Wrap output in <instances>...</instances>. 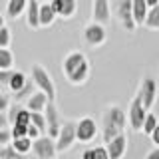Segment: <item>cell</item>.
Listing matches in <instances>:
<instances>
[{
  "label": "cell",
  "instance_id": "cell-1",
  "mask_svg": "<svg viewBox=\"0 0 159 159\" xmlns=\"http://www.w3.org/2000/svg\"><path fill=\"white\" fill-rule=\"evenodd\" d=\"M127 125V111L117 103H111V106L106 107L102 116V139L103 143H107L109 139H113L116 135L125 131Z\"/></svg>",
  "mask_w": 159,
  "mask_h": 159
},
{
  "label": "cell",
  "instance_id": "cell-2",
  "mask_svg": "<svg viewBox=\"0 0 159 159\" xmlns=\"http://www.w3.org/2000/svg\"><path fill=\"white\" fill-rule=\"evenodd\" d=\"M62 74L72 86H82L89 78V60L82 52H70L62 62Z\"/></svg>",
  "mask_w": 159,
  "mask_h": 159
},
{
  "label": "cell",
  "instance_id": "cell-3",
  "mask_svg": "<svg viewBox=\"0 0 159 159\" xmlns=\"http://www.w3.org/2000/svg\"><path fill=\"white\" fill-rule=\"evenodd\" d=\"M107 40V32H106V24H99L96 20H92L89 24H86L82 30V42L88 48H99L103 42Z\"/></svg>",
  "mask_w": 159,
  "mask_h": 159
},
{
  "label": "cell",
  "instance_id": "cell-4",
  "mask_svg": "<svg viewBox=\"0 0 159 159\" xmlns=\"http://www.w3.org/2000/svg\"><path fill=\"white\" fill-rule=\"evenodd\" d=\"M30 78L34 80L36 88L42 89L50 99H56V86H54V80H52V76L48 74V70L44 68V66L34 64L32 70H30Z\"/></svg>",
  "mask_w": 159,
  "mask_h": 159
},
{
  "label": "cell",
  "instance_id": "cell-5",
  "mask_svg": "<svg viewBox=\"0 0 159 159\" xmlns=\"http://www.w3.org/2000/svg\"><path fill=\"white\" fill-rule=\"evenodd\" d=\"M147 111L149 109L143 106L141 96L135 93L133 99L129 102V107H127V123H129V127H131L133 131H141L143 121H145V117H147Z\"/></svg>",
  "mask_w": 159,
  "mask_h": 159
},
{
  "label": "cell",
  "instance_id": "cell-6",
  "mask_svg": "<svg viewBox=\"0 0 159 159\" xmlns=\"http://www.w3.org/2000/svg\"><path fill=\"white\" fill-rule=\"evenodd\" d=\"M32 155L38 159H54L58 155L56 149V139L50 137L48 133H42L32 141Z\"/></svg>",
  "mask_w": 159,
  "mask_h": 159
},
{
  "label": "cell",
  "instance_id": "cell-7",
  "mask_svg": "<svg viewBox=\"0 0 159 159\" xmlns=\"http://www.w3.org/2000/svg\"><path fill=\"white\" fill-rule=\"evenodd\" d=\"M98 133H99V127H98V121L93 117L86 116V117L76 121V135H78L80 143H92L98 137Z\"/></svg>",
  "mask_w": 159,
  "mask_h": 159
},
{
  "label": "cell",
  "instance_id": "cell-8",
  "mask_svg": "<svg viewBox=\"0 0 159 159\" xmlns=\"http://www.w3.org/2000/svg\"><path fill=\"white\" fill-rule=\"evenodd\" d=\"M78 141V135H76V121H66L62 123V129H60L58 137H56V149L58 153H64L68 151L74 143Z\"/></svg>",
  "mask_w": 159,
  "mask_h": 159
},
{
  "label": "cell",
  "instance_id": "cell-9",
  "mask_svg": "<svg viewBox=\"0 0 159 159\" xmlns=\"http://www.w3.org/2000/svg\"><path fill=\"white\" fill-rule=\"evenodd\" d=\"M116 14L125 32H133L137 28L135 20H133V12H131V0H119L116 6Z\"/></svg>",
  "mask_w": 159,
  "mask_h": 159
},
{
  "label": "cell",
  "instance_id": "cell-10",
  "mask_svg": "<svg viewBox=\"0 0 159 159\" xmlns=\"http://www.w3.org/2000/svg\"><path fill=\"white\" fill-rule=\"evenodd\" d=\"M44 113H46V121H48V131L46 133H48L50 137L56 139L58 133H60V129H62V119H60V111H58L56 102H54V99H50V102H48Z\"/></svg>",
  "mask_w": 159,
  "mask_h": 159
},
{
  "label": "cell",
  "instance_id": "cell-11",
  "mask_svg": "<svg viewBox=\"0 0 159 159\" xmlns=\"http://www.w3.org/2000/svg\"><path fill=\"white\" fill-rule=\"evenodd\" d=\"M137 93L141 96L143 106H145L147 109H151L153 103H155V98H157V84H155V80L145 76V78L141 80V86H139V92Z\"/></svg>",
  "mask_w": 159,
  "mask_h": 159
},
{
  "label": "cell",
  "instance_id": "cell-12",
  "mask_svg": "<svg viewBox=\"0 0 159 159\" xmlns=\"http://www.w3.org/2000/svg\"><path fill=\"white\" fill-rule=\"evenodd\" d=\"M106 147H107L109 159H121L123 155H125V151H127V137H125V133H119V135H116L113 139H109V141L106 143Z\"/></svg>",
  "mask_w": 159,
  "mask_h": 159
},
{
  "label": "cell",
  "instance_id": "cell-13",
  "mask_svg": "<svg viewBox=\"0 0 159 159\" xmlns=\"http://www.w3.org/2000/svg\"><path fill=\"white\" fill-rule=\"evenodd\" d=\"M92 18L99 24H107L109 20H111L109 0H93L92 2Z\"/></svg>",
  "mask_w": 159,
  "mask_h": 159
},
{
  "label": "cell",
  "instance_id": "cell-14",
  "mask_svg": "<svg viewBox=\"0 0 159 159\" xmlns=\"http://www.w3.org/2000/svg\"><path fill=\"white\" fill-rule=\"evenodd\" d=\"M52 6L60 18H74L78 12V0H52Z\"/></svg>",
  "mask_w": 159,
  "mask_h": 159
},
{
  "label": "cell",
  "instance_id": "cell-15",
  "mask_svg": "<svg viewBox=\"0 0 159 159\" xmlns=\"http://www.w3.org/2000/svg\"><path fill=\"white\" fill-rule=\"evenodd\" d=\"M26 24L28 28L36 30L40 26V0H28L26 4Z\"/></svg>",
  "mask_w": 159,
  "mask_h": 159
},
{
  "label": "cell",
  "instance_id": "cell-16",
  "mask_svg": "<svg viewBox=\"0 0 159 159\" xmlns=\"http://www.w3.org/2000/svg\"><path fill=\"white\" fill-rule=\"evenodd\" d=\"M50 102V98L46 96V93L42 92V89H36V92L32 93L28 99H26V107L30 109V111H44Z\"/></svg>",
  "mask_w": 159,
  "mask_h": 159
},
{
  "label": "cell",
  "instance_id": "cell-17",
  "mask_svg": "<svg viewBox=\"0 0 159 159\" xmlns=\"http://www.w3.org/2000/svg\"><path fill=\"white\" fill-rule=\"evenodd\" d=\"M56 18H58V14L52 6V0H50V2H40V26L42 28L52 26Z\"/></svg>",
  "mask_w": 159,
  "mask_h": 159
},
{
  "label": "cell",
  "instance_id": "cell-18",
  "mask_svg": "<svg viewBox=\"0 0 159 159\" xmlns=\"http://www.w3.org/2000/svg\"><path fill=\"white\" fill-rule=\"evenodd\" d=\"M147 10H149L147 0H131V12H133V20H135L137 26H143Z\"/></svg>",
  "mask_w": 159,
  "mask_h": 159
},
{
  "label": "cell",
  "instance_id": "cell-19",
  "mask_svg": "<svg viewBox=\"0 0 159 159\" xmlns=\"http://www.w3.org/2000/svg\"><path fill=\"white\" fill-rule=\"evenodd\" d=\"M26 4H28V0H8V6H6V18L16 20L22 12H26Z\"/></svg>",
  "mask_w": 159,
  "mask_h": 159
},
{
  "label": "cell",
  "instance_id": "cell-20",
  "mask_svg": "<svg viewBox=\"0 0 159 159\" xmlns=\"http://www.w3.org/2000/svg\"><path fill=\"white\" fill-rule=\"evenodd\" d=\"M32 141H34V139H30L28 135H24V137L12 139V145H14V149H16L20 155H28V153H32Z\"/></svg>",
  "mask_w": 159,
  "mask_h": 159
},
{
  "label": "cell",
  "instance_id": "cell-21",
  "mask_svg": "<svg viewBox=\"0 0 159 159\" xmlns=\"http://www.w3.org/2000/svg\"><path fill=\"white\" fill-rule=\"evenodd\" d=\"M143 26L149 28V30H159V4H155V6H151L147 10V16H145Z\"/></svg>",
  "mask_w": 159,
  "mask_h": 159
},
{
  "label": "cell",
  "instance_id": "cell-22",
  "mask_svg": "<svg viewBox=\"0 0 159 159\" xmlns=\"http://www.w3.org/2000/svg\"><path fill=\"white\" fill-rule=\"evenodd\" d=\"M36 89H38V88H36V84H34V80H32V78H28V82L24 84V86L20 88L16 93H14V99H16V102H22V99H28V98L32 96L34 92H36Z\"/></svg>",
  "mask_w": 159,
  "mask_h": 159
},
{
  "label": "cell",
  "instance_id": "cell-23",
  "mask_svg": "<svg viewBox=\"0 0 159 159\" xmlns=\"http://www.w3.org/2000/svg\"><path fill=\"white\" fill-rule=\"evenodd\" d=\"M28 82V76H26V74H24V72H14L12 74V78H10V82H8V89H10V92H12V93H16L18 92V89L20 88H22L24 86V84H26Z\"/></svg>",
  "mask_w": 159,
  "mask_h": 159
},
{
  "label": "cell",
  "instance_id": "cell-24",
  "mask_svg": "<svg viewBox=\"0 0 159 159\" xmlns=\"http://www.w3.org/2000/svg\"><path fill=\"white\" fill-rule=\"evenodd\" d=\"M30 123H34V125H36L42 133L48 131V121H46V113H44V111H32Z\"/></svg>",
  "mask_w": 159,
  "mask_h": 159
},
{
  "label": "cell",
  "instance_id": "cell-25",
  "mask_svg": "<svg viewBox=\"0 0 159 159\" xmlns=\"http://www.w3.org/2000/svg\"><path fill=\"white\" fill-rule=\"evenodd\" d=\"M14 66V54L10 48H0V70Z\"/></svg>",
  "mask_w": 159,
  "mask_h": 159
},
{
  "label": "cell",
  "instance_id": "cell-26",
  "mask_svg": "<svg viewBox=\"0 0 159 159\" xmlns=\"http://www.w3.org/2000/svg\"><path fill=\"white\" fill-rule=\"evenodd\" d=\"M157 123H159V119L155 117V113H149V111H147V117H145V121H143L141 131L145 133V135H151V131L157 127Z\"/></svg>",
  "mask_w": 159,
  "mask_h": 159
},
{
  "label": "cell",
  "instance_id": "cell-27",
  "mask_svg": "<svg viewBox=\"0 0 159 159\" xmlns=\"http://www.w3.org/2000/svg\"><path fill=\"white\" fill-rule=\"evenodd\" d=\"M0 157L2 159H14V157H20V153L14 149L12 141L6 143V145H0Z\"/></svg>",
  "mask_w": 159,
  "mask_h": 159
},
{
  "label": "cell",
  "instance_id": "cell-28",
  "mask_svg": "<svg viewBox=\"0 0 159 159\" xmlns=\"http://www.w3.org/2000/svg\"><path fill=\"white\" fill-rule=\"evenodd\" d=\"M12 42V34H10L8 26H0V48H10Z\"/></svg>",
  "mask_w": 159,
  "mask_h": 159
},
{
  "label": "cell",
  "instance_id": "cell-29",
  "mask_svg": "<svg viewBox=\"0 0 159 159\" xmlns=\"http://www.w3.org/2000/svg\"><path fill=\"white\" fill-rule=\"evenodd\" d=\"M10 131H12V139L24 137V135H28V125L26 123H14V125L10 127Z\"/></svg>",
  "mask_w": 159,
  "mask_h": 159
},
{
  "label": "cell",
  "instance_id": "cell-30",
  "mask_svg": "<svg viewBox=\"0 0 159 159\" xmlns=\"http://www.w3.org/2000/svg\"><path fill=\"white\" fill-rule=\"evenodd\" d=\"M30 117H32V111H30V109L24 106V107H20V111H18V116H16V121L14 123H30Z\"/></svg>",
  "mask_w": 159,
  "mask_h": 159
},
{
  "label": "cell",
  "instance_id": "cell-31",
  "mask_svg": "<svg viewBox=\"0 0 159 159\" xmlns=\"http://www.w3.org/2000/svg\"><path fill=\"white\" fill-rule=\"evenodd\" d=\"M20 103L16 102V103H10L8 106V109H6V113H8V121H10V127L14 125V121H16V116H18V111H20Z\"/></svg>",
  "mask_w": 159,
  "mask_h": 159
},
{
  "label": "cell",
  "instance_id": "cell-32",
  "mask_svg": "<svg viewBox=\"0 0 159 159\" xmlns=\"http://www.w3.org/2000/svg\"><path fill=\"white\" fill-rule=\"evenodd\" d=\"M12 141V131L8 127H0V145H6Z\"/></svg>",
  "mask_w": 159,
  "mask_h": 159
},
{
  "label": "cell",
  "instance_id": "cell-33",
  "mask_svg": "<svg viewBox=\"0 0 159 159\" xmlns=\"http://www.w3.org/2000/svg\"><path fill=\"white\" fill-rule=\"evenodd\" d=\"M12 74H14L12 68L0 70V84H2V86H8V82H10V78H12Z\"/></svg>",
  "mask_w": 159,
  "mask_h": 159
},
{
  "label": "cell",
  "instance_id": "cell-34",
  "mask_svg": "<svg viewBox=\"0 0 159 159\" xmlns=\"http://www.w3.org/2000/svg\"><path fill=\"white\" fill-rule=\"evenodd\" d=\"M93 153H96V159H109V153H107V147L106 145L93 147Z\"/></svg>",
  "mask_w": 159,
  "mask_h": 159
},
{
  "label": "cell",
  "instance_id": "cell-35",
  "mask_svg": "<svg viewBox=\"0 0 159 159\" xmlns=\"http://www.w3.org/2000/svg\"><path fill=\"white\" fill-rule=\"evenodd\" d=\"M42 135V131H40V129L34 125V123H28V137L30 139H36V137H40Z\"/></svg>",
  "mask_w": 159,
  "mask_h": 159
},
{
  "label": "cell",
  "instance_id": "cell-36",
  "mask_svg": "<svg viewBox=\"0 0 159 159\" xmlns=\"http://www.w3.org/2000/svg\"><path fill=\"white\" fill-rule=\"evenodd\" d=\"M10 106V98H8V93H2L0 92V111H6Z\"/></svg>",
  "mask_w": 159,
  "mask_h": 159
},
{
  "label": "cell",
  "instance_id": "cell-37",
  "mask_svg": "<svg viewBox=\"0 0 159 159\" xmlns=\"http://www.w3.org/2000/svg\"><path fill=\"white\" fill-rule=\"evenodd\" d=\"M149 137H151V141H153V145H159V123H157V127L155 129H153V131H151V135H149Z\"/></svg>",
  "mask_w": 159,
  "mask_h": 159
},
{
  "label": "cell",
  "instance_id": "cell-38",
  "mask_svg": "<svg viewBox=\"0 0 159 159\" xmlns=\"http://www.w3.org/2000/svg\"><path fill=\"white\" fill-rule=\"evenodd\" d=\"M0 127H10L8 113H6V111H0Z\"/></svg>",
  "mask_w": 159,
  "mask_h": 159
},
{
  "label": "cell",
  "instance_id": "cell-39",
  "mask_svg": "<svg viewBox=\"0 0 159 159\" xmlns=\"http://www.w3.org/2000/svg\"><path fill=\"white\" fill-rule=\"evenodd\" d=\"M145 159H159V145H157V149H153V151H149L147 155H145Z\"/></svg>",
  "mask_w": 159,
  "mask_h": 159
},
{
  "label": "cell",
  "instance_id": "cell-40",
  "mask_svg": "<svg viewBox=\"0 0 159 159\" xmlns=\"http://www.w3.org/2000/svg\"><path fill=\"white\" fill-rule=\"evenodd\" d=\"M84 159H96V153H93V149H86V151H84Z\"/></svg>",
  "mask_w": 159,
  "mask_h": 159
},
{
  "label": "cell",
  "instance_id": "cell-41",
  "mask_svg": "<svg viewBox=\"0 0 159 159\" xmlns=\"http://www.w3.org/2000/svg\"><path fill=\"white\" fill-rule=\"evenodd\" d=\"M155 4H159V0H147V6H149V8L155 6Z\"/></svg>",
  "mask_w": 159,
  "mask_h": 159
},
{
  "label": "cell",
  "instance_id": "cell-42",
  "mask_svg": "<svg viewBox=\"0 0 159 159\" xmlns=\"http://www.w3.org/2000/svg\"><path fill=\"white\" fill-rule=\"evenodd\" d=\"M0 26H6V24H4V14H0Z\"/></svg>",
  "mask_w": 159,
  "mask_h": 159
},
{
  "label": "cell",
  "instance_id": "cell-43",
  "mask_svg": "<svg viewBox=\"0 0 159 159\" xmlns=\"http://www.w3.org/2000/svg\"><path fill=\"white\" fill-rule=\"evenodd\" d=\"M40 2H50V0H40Z\"/></svg>",
  "mask_w": 159,
  "mask_h": 159
}]
</instances>
